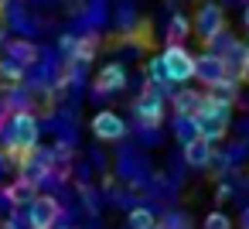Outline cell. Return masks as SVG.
Segmentation results:
<instances>
[{
    "instance_id": "cell-1",
    "label": "cell",
    "mask_w": 249,
    "mask_h": 229,
    "mask_svg": "<svg viewBox=\"0 0 249 229\" xmlns=\"http://www.w3.org/2000/svg\"><path fill=\"white\" fill-rule=\"evenodd\" d=\"M229 123H232V103H218V99H212V96L205 93V106H201V113H198V130H201V137H205L208 144H218V140L225 137Z\"/></svg>"
},
{
    "instance_id": "cell-2",
    "label": "cell",
    "mask_w": 249,
    "mask_h": 229,
    "mask_svg": "<svg viewBox=\"0 0 249 229\" xmlns=\"http://www.w3.org/2000/svg\"><path fill=\"white\" fill-rule=\"evenodd\" d=\"M164 99H167V93L164 89H157V86H143L140 93H137V99L130 103L133 106V116H137V123L143 127V130H157L160 123H164Z\"/></svg>"
},
{
    "instance_id": "cell-3",
    "label": "cell",
    "mask_w": 249,
    "mask_h": 229,
    "mask_svg": "<svg viewBox=\"0 0 249 229\" xmlns=\"http://www.w3.org/2000/svg\"><path fill=\"white\" fill-rule=\"evenodd\" d=\"M225 7L218 4V0H198V7H195V18H191V35L208 45L218 31H225Z\"/></svg>"
},
{
    "instance_id": "cell-4",
    "label": "cell",
    "mask_w": 249,
    "mask_h": 229,
    "mask_svg": "<svg viewBox=\"0 0 249 229\" xmlns=\"http://www.w3.org/2000/svg\"><path fill=\"white\" fill-rule=\"evenodd\" d=\"M160 58H164L171 86H188L195 79V55L188 52V45H164Z\"/></svg>"
},
{
    "instance_id": "cell-5",
    "label": "cell",
    "mask_w": 249,
    "mask_h": 229,
    "mask_svg": "<svg viewBox=\"0 0 249 229\" xmlns=\"http://www.w3.org/2000/svg\"><path fill=\"white\" fill-rule=\"evenodd\" d=\"M62 215H65L62 202L55 195H41L38 191V198L28 205V229H55Z\"/></svg>"
},
{
    "instance_id": "cell-6",
    "label": "cell",
    "mask_w": 249,
    "mask_h": 229,
    "mask_svg": "<svg viewBox=\"0 0 249 229\" xmlns=\"http://www.w3.org/2000/svg\"><path fill=\"white\" fill-rule=\"evenodd\" d=\"M195 79H198L205 89H215V86H222V82L232 79V76H229V69H225V58H218V55H212V52H201V55H195Z\"/></svg>"
},
{
    "instance_id": "cell-7",
    "label": "cell",
    "mask_w": 249,
    "mask_h": 229,
    "mask_svg": "<svg viewBox=\"0 0 249 229\" xmlns=\"http://www.w3.org/2000/svg\"><path fill=\"white\" fill-rule=\"evenodd\" d=\"M126 65L123 62H109V65H103L99 72H96V79H92V93L96 96H113V93H120V89H126Z\"/></svg>"
},
{
    "instance_id": "cell-8",
    "label": "cell",
    "mask_w": 249,
    "mask_h": 229,
    "mask_svg": "<svg viewBox=\"0 0 249 229\" xmlns=\"http://www.w3.org/2000/svg\"><path fill=\"white\" fill-rule=\"evenodd\" d=\"M89 127H92L96 140H106V144H116V140L126 137V120L120 113H113V110H99Z\"/></svg>"
},
{
    "instance_id": "cell-9",
    "label": "cell",
    "mask_w": 249,
    "mask_h": 229,
    "mask_svg": "<svg viewBox=\"0 0 249 229\" xmlns=\"http://www.w3.org/2000/svg\"><path fill=\"white\" fill-rule=\"evenodd\" d=\"M0 55H4L7 62H14V65H21V69L28 72V69L38 65V58H41V45H35V41H28V38H11Z\"/></svg>"
},
{
    "instance_id": "cell-10",
    "label": "cell",
    "mask_w": 249,
    "mask_h": 229,
    "mask_svg": "<svg viewBox=\"0 0 249 229\" xmlns=\"http://www.w3.org/2000/svg\"><path fill=\"white\" fill-rule=\"evenodd\" d=\"M181 161H184L188 168L201 171V168H208V164L215 161V144H208L205 137H198V140H191V144L181 147Z\"/></svg>"
},
{
    "instance_id": "cell-11",
    "label": "cell",
    "mask_w": 249,
    "mask_h": 229,
    "mask_svg": "<svg viewBox=\"0 0 249 229\" xmlns=\"http://www.w3.org/2000/svg\"><path fill=\"white\" fill-rule=\"evenodd\" d=\"M171 106H174L178 116H198L201 106H205V89H188V86H181V89L171 96Z\"/></svg>"
},
{
    "instance_id": "cell-12",
    "label": "cell",
    "mask_w": 249,
    "mask_h": 229,
    "mask_svg": "<svg viewBox=\"0 0 249 229\" xmlns=\"http://www.w3.org/2000/svg\"><path fill=\"white\" fill-rule=\"evenodd\" d=\"M4 198H7V205H14V209H28V205L38 198V185L18 178V181H11V185L4 188Z\"/></svg>"
},
{
    "instance_id": "cell-13",
    "label": "cell",
    "mask_w": 249,
    "mask_h": 229,
    "mask_svg": "<svg viewBox=\"0 0 249 229\" xmlns=\"http://www.w3.org/2000/svg\"><path fill=\"white\" fill-rule=\"evenodd\" d=\"M164 35H167V45H184V38H191V18L181 14V11H174Z\"/></svg>"
},
{
    "instance_id": "cell-14",
    "label": "cell",
    "mask_w": 249,
    "mask_h": 229,
    "mask_svg": "<svg viewBox=\"0 0 249 229\" xmlns=\"http://www.w3.org/2000/svg\"><path fill=\"white\" fill-rule=\"evenodd\" d=\"M174 137H178L181 147L191 144V140H198V137H201V130H198V116H178V113H174Z\"/></svg>"
},
{
    "instance_id": "cell-15",
    "label": "cell",
    "mask_w": 249,
    "mask_h": 229,
    "mask_svg": "<svg viewBox=\"0 0 249 229\" xmlns=\"http://www.w3.org/2000/svg\"><path fill=\"white\" fill-rule=\"evenodd\" d=\"M137 24H140L137 21V0H116V28L123 35H130Z\"/></svg>"
},
{
    "instance_id": "cell-16",
    "label": "cell",
    "mask_w": 249,
    "mask_h": 229,
    "mask_svg": "<svg viewBox=\"0 0 249 229\" xmlns=\"http://www.w3.org/2000/svg\"><path fill=\"white\" fill-rule=\"evenodd\" d=\"M160 219L154 215V209H147V205H133L130 209V215H126V226L130 229H154Z\"/></svg>"
},
{
    "instance_id": "cell-17",
    "label": "cell",
    "mask_w": 249,
    "mask_h": 229,
    "mask_svg": "<svg viewBox=\"0 0 249 229\" xmlns=\"http://www.w3.org/2000/svg\"><path fill=\"white\" fill-rule=\"evenodd\" d=\"M235 45H239V38H235V35H232V31L225 28V31H218V35H215V38H212V41L205 45V52H212V55L225 58V55H229V52H232Z\"/></svg>"
},
{
    "instance_id": "cell-18",
    "label": "cell",
    "mask_w": 249,
    "mask_h": 229,
    "mask_svg": "<svg viewBox=\"0 0 249 229\" xmlns=\"http://www.w3.org/2000/svg\"><path fill=\"white\" fill-rule=\"evenodd\" d=\"M147 86H157V89H164V93H167V86H171V79H167V69H164V58H160V55H154V58L147 62Z\"/></svg>"
},
{
    "instance_id": "cell-19",
    "label": "cell",
    "mask_w": 249,
    "mask_h": 229,
    "mask_svg": "<svg viewBox=\"0 0 249 229\" xmlns=\"http://www.w3.org/2000/svg\"><path fill=\"white\" fill-rule=\"evenodd\" d=\"M212 99H218V103H232L235 106V96H239V82L235 79H225L222 86H215V89H205Z\"/></svg>"
},
{
    "instance_id": "cell-20",
    "label": "cell",
    "mask_w": 249,
    "mask_h": 229,
    "mask_svg": "<svg viewBox=\"0 0 249 229\" xmlns=\"http://www.w3.org/2000/svg\"><path fill=\"white\" fill-rule=\"evenodd\" d=\"M75 52H79V35H72V31H69V35H62V38H58V55H62L65 62H72V58H75Z\"/></svg>"
},
{
    "instance_id": "cell-21",
    "label": "cell",
    "mask_w": 249,
    "mask_h": 229,
    "mask_svg": "<svg viewBox=\"0 0 249 229\" xmlns=\"http://www.w3.org/2000/svg\"><path fill=\"white\" fill-rule=\"evenodd\" d=\"M205 229H232V215H225L222 209H212L205 215Z\"/></svg>"
},
{
    "instance_id": "cell-22",
    "label": "cell",
    "mask_w": 249,
    "mask_h": 229,
    "mask_svg": "<svg viewBox=\"0 0 249 229\" xmlns=\"http://www.w3.org/2000/svg\"><path fill=\"white\" fill-rule=\"evenodd\" d=\"M215 198H218V202H225V198H232V185H229V181H222V185L215 188Z\"/></svg>"
},
{
    "instance_id": "cell-23",
    "label": "cell",
    "mask_w": 249,
    "mask_h": 229,
    "mask_svg": "<svg viewBox=\"0 0 249 229\" xmlns=\"http://www.w3.org/2000/svg\"><path fill=\"white\" fill-rule=\"evenodd\" d=\"M239 229H249V205L239 212Z\"/></svg>"
},
{
    "instance_id": "cell-24",
    "label": "cell",
    "mask_w": 249,
    "mask_h": 229,
    "mask_svg": "<svg viewBox=\"0 0 249 229\" xmlns=\"http://www.w3.org/2000/svg\"><path fill=\"white\" fill-rule=\"evenodd\" d=\"M0 229H24V226H21V219H7V222L0 226Z\"/></svg>"
},
{
    "instance_id": "cell-25",
    "label": "cell",
    "mask_w": 249,
    "mask_h": 229,
    "mask_svg": "<svg viewBox=\"0 0 249 229\" xmlns=\"http://www.w3.org/2000/svg\"><path fill=\"white\" fill-rule=\"evenodd\" d=\"M4 45H7V24H0V52H4Z\"/></svg>"
},
{
    "instance_id": "cell-26",
    "label": "cell",
    "mask_w": 249,
    "mask_h": 229,
    "mask_svg": "<svg viewBox=\"0 0 249 229\" xmlns=\"http://www.w3.org/2000/svg\"><path fill=\"white\" fill-rule=\"evenodd\" d=\"M242 24H246V31H249V4H242Z\"/></svg>"
},
{
    "instance_id": "cell-27",
    "label": "cell",
    "mask_w": 249,
    "mask_h": 229,
    "mask_svg": "<svg viewBox=\"0 0 249 229\" xmlns=\"http://www.w3.org/2000/svg\"><path fill=\"white\" fill-rule=\"evenodd\" d=\"M154 229H164V222H157V226H154Z\"/></svg>"
},
{
    "instance_id": "cell-28",
    "label": "cell",
    "mask_w": 249,
    "mask_h": 229,
    "mask_svg": "<svg viewBox=\"0 0 249 229\" xmlns=\"http://www.w3.org/2000/svg\"><path fill=\"white\" fill-rule=\"evenodd\" d=\"M246 48H249V41H246Z\"/></svg>"
}]
</instances>
